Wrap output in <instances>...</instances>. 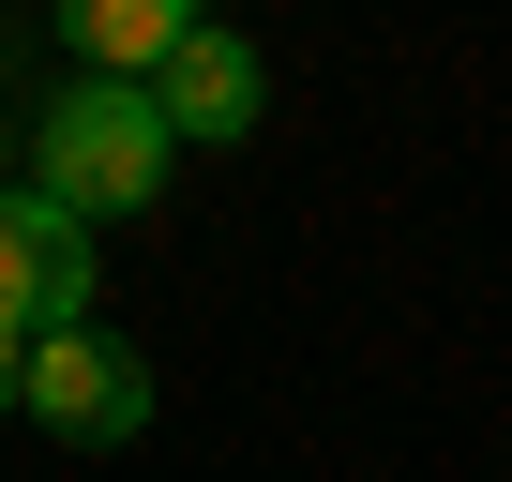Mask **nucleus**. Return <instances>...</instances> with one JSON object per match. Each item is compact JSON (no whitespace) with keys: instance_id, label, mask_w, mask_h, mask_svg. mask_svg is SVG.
Here are the masks:
<instances>
[{"instance_id":"4","label":"nucleus","mask_w":512,"mask_h":482,"mask_svg":"<svg viewBox=\"0 0 512 482\" xmlns=\"http://www.w3.org/2000/svg\"><path fill=\"white\" fill-rule=\"evenodd\" d=\"M151 106H166V136H196V151H226V136H256V106H272V76H256V46L241 31H196L166 76H151Z\"/></svg>"},{"instance_id":"6","label":"nucleus","mask_w":512,"mask_h":482,"mask_svg":"<svg viewBox=\"0 0 512 482\" xmlns=\"http://www.w3.org/2000/svg\"><path fill=\"white\" fill-rule=\"evenodd\" d=\"M31 407V332H0V422Z\"/></svg>"},{"instance_id":"2","label":"nucleus","mask_w":512,"mask_h":482,"mask_svg":"<svg viewBox=\"0 0 512 482\" xmlns=\"http://www.w3.org/2000/svg\"><path fill=\"white\" fill-rule=\"evenodd\" d=\"M0 332H91V226L46 181H0Z\"/></svg>"},{"instance_id":"1","label":"nucleus","mask_w":512,"mask_h":482,"mask_svg":"<svg viewBox=\"0 0 512 482\" xmlns=\"http://www.w3.org/2000/svg\"><path fill=\"white\" fill-rule=\"evenodd\" d=\"M166 151H181V136H166V106H151V91H91V76L31 121V181H46L76 226L151 211V196H166Z\"/></svg>"},{"instance_id":"5","label":"nucleus","mask_w":512,"mask_h":482,"mask_svg":"<svg viewBox=\"0 0 512 482\" xmlns=\"http://www.w3.org/2000/svg\"><path fill=\"white\" fill-rule=\"evenodd\" d=\"M61 46H76V76H91V91H151V76L196 46V16H181V0H76Z\"/></svg>"},{"instance_id":"3","label":"nucleus","mask_w":512,"mask_h":482,"mask_svg":"<svg viewBox=\"0 0 512 482\" xmlns=\"http://www.w3.org/2000/svg\"><path fill=\"white\" fill-rule=\"evenodd\" d=\"M31 422L76 437V452H121V437L151 422V362H136L121 332H46V347H31Z\"/></svg>"}]
</instances>
